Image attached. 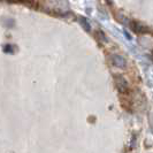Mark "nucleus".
<instances>
[{"label": "nucleus", "instance_id": "f257e3e1", "mask_svg": "<svg viewBox=\"0 0 153 153\" xmlns=\"http://www.w3.org/2000/svg\"><path fill=\"white\" fill-rule=\"evenodd\" d=\"M115 85L117 91L120 92L121 94H126L129 91V84L127 82V79L121 75H116L115 76Z\"/></svg>", "mask_w": 153, "mask_h": 153}, {"label": "nucleus", "instance_id": "f03ea898", "mask_svg": "<svg viewBox=\"0 0 153 153\" xmlns=\"http://www.w3.org/2000/svg\"><path fill=\"white\" fill-rule=\"evenodd\" d=\"M113 63H114V66L120 67V68L126 67V60L123 59L122 56H120V55H114L113 56Z\"/></svg>", "mask_w": 153, "mask_h": 153}]
</instances>
